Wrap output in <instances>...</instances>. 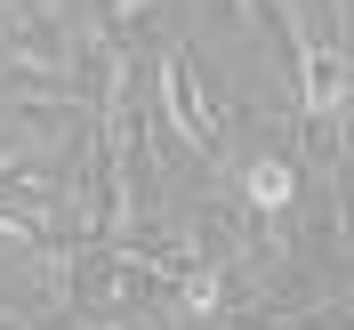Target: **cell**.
<instances>
[{
  "mask_svg": "<svg viewBox=\"0 0 354 330\" xmlns=\"http://www.w3.org/2000/svg\"><path fill=\"white\" fill-rule=\"evenodd\" d=\"M153 121H161L194 161H209V169L225 161V105L209 97V81H201L194 41H161V65H153Z\"/></svg>",
  "mask_w": 354,
  "mask_h": 330,
  "instance_id": "obj_1",
  "label": "cell"
},
{
  "mask_svg": "<svg viewBox=\"0 0 354 330\" xmlns=\"http://www.w3.org/2000/svg\"><path fill=\"white\" fill-rule=\"evenodd\" d=\"M234 194L250 201V218L282 226L290 210H298V194H306V161H298V154H250L242 177H234Z\"/></svg>",
  "mask_w": 354,
  "mask_h": 330,
  "instance_id": "obj_2",
  "label": "cell"
}]
</instances>
